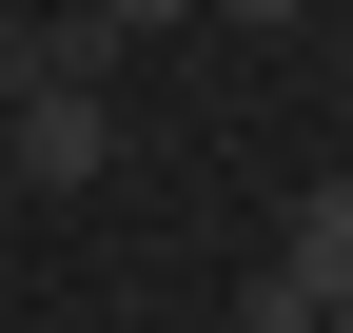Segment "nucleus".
I'll list each match as a JSON object with an SVG mask.
<instances>
[{"mask_svg":"<svg viewBox=\"0 0 353 333\" xmlns=\"http://www.w3.org/2000/svg\"><path fill=\"white\" fill-rule=\"evenodd\" d=\"M99 157H118V98H99V78H39V98L0 118V177H39V196H79Z\"/></svg>","mask_w":353,"mask_h":333,"instance_id":"nucleus-1","label":"nucleus"},{"mask_svg":"<svg viewBox=\"0 0 353 333\" xmlns=\"http://www.w3.org/2000/svg\"><path fill=\"white\" fill-rule=\"evenodd\" d=\"M176 20H196V0H59L39 39H59V78H118V59H138V39H176Z\"/></svg>","mask_w":353,"mask_h":333,"instance_id":"nucleus-2","label":"nucleus"},{"mask_svg":"<svg viewBox=\"0 0 353 333\" xmlns=\"http://www.w3.org/2000/svg\"><path fill=\"white\" fill-rule=\"evenodd\" d=\"M275 275H294V294H353V177H314V196H294V235H275Z\"/></svg>","mask_w":353,"mask_h":333,"instance_id":"nucleus-3","label":"nucleus"},{"mask_svg":"<svg viewBox=\"0 0 353 333\" xmlns=\"http://www.w3.org/2000/svg\"><path fill=\"white\" fill-rule=\"evenodd\" d=\"M236 333H334V294H294V275H255V294H236Z\"/></svg>","mask_w":353,"mask_h":333,"instance_id":"nucleus-4","label":"nucleus"},{"mask_svg":"<svg viewBox=\"0 0 353 333\" xmlns=\"http://www.w3.org/2000/svg\"><path fill=\"white\" fill-rule=\"evenodd\" d=\"M39 78H59V39H39V20H0V118H20Z\"/></svg>","mask_w":353,"mask_h":333,"instance_id":"nucleus-5","label":"nucleus"},{"mask_svg":"<svg viewBox=\"0 0 353 333\" xmlns=\"http://www.w3.org/2000/svg\"><path fill=\"white\" fill-rule=\"evenodd\" d=\"M196 20H314V0H196Z\"/></svg>","mask_w":353,"mask_h":333,"instance_id":"nucleus-6","label":"nucleus"},{"mask_svg":"<svg viewBox=\"0 0 353 333\" xmlns=\"http://www.w3.org/2000/svg\"><path fill=\"white\" fill-rule=\"evenodd\" d=\"M334 333H353V294H334Z\"/></svg>","mask_w":353,"mask_h":333,"instance_id":"nucleus-7","label":"nucleus"}]
</instances>
